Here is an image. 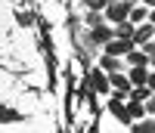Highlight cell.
I'll use <instances>...</instances> for the list:
<instances>
[{"mask_svg":"<svg viewBox=\"0 0 155 133\" xmlns=\"http://www.w3.org/2000/svg\"><path fill=\"white\" fill-rule=\"evenodd\" d=\"M143 6H149V9H155V0H140Z\"/></svg>","mask_w":155,"mask_h":133,"instance_id":"obj_20","label":"cell"},{"mask_svg":"<svg viewBox=\"0 0 155 133\" xmlns=\"http://www.w3.org/2000/svg\"><path fill=\"white\" fill-rule=\"evenodd\" d=\"M137 50H143L149 59H155V44H152V41H149V44H143V47H137Z\"/></svg>","mask_w":155,"mask_h":133,"instance_id":"obj_17","label":"cell"},{"mask_svg":"<svg viewBox=\"0 0 155 133\" xmlns=\"http://www.w3.org/2000/svg\"><path fill=\"white\" fill-rule=\"evenodd\" d=\"M112 77V90L115 93H118V96H124V99H130V93H134V84H130V77H127V74H109Z\"/></svg>","mask_w":155,"mask_h":133,"instance_id":"obj_2","label":"cell"},{"mask_svg":"<svg viewBox=\"0 0 155 133\" xmlns=\"http://www.w3.org/2000/svg\"><path fill=\"white\" fill-rule=\"evenodd\" d=\"M127 115H130V124L143 121V118H146V105H143V102H134V99H127Z\"/></svg>","mask_w":155,"mask_h":133,"instance_id":"obj_9","label":"cell"},{"mask_svg":"<svg viewBox=\"0 0 155 133\" xmlns=\"http://www.w3.org/2000/svg\"><path fill=\"white\" fill-rule=\"evenodd\" d=\"M112 41H115V28H109V25H99V28H93V44H99L102 50H106Z\"/></svg>","mask_w":155,"mask_h":133,"instance_id":"obj_5","label":"cell"},{"mask_svg":"<svg viewBox=\"0 0 155 133\" xmlns=\"http://www.w3.org/2000/svg\"><path fill=\"white\" fill-rule=\"evenodd\" d=\"M118 68H121V59H118V56H102V59H99V71L118 74Z\"/></svg>","mask_w":155,"mask_h":133,"instance_id":"obj_10","label":"cell"},{"mask_svg":"<svg viewBox=\"0 0 155 133\" xmlns=\"http://www.w3.org/2000/svg\"><path fill=\"white\" fill-rule=\"evenodd\" d=\"M149 22H152V25H155V9H152V12H149Z\"/></svg>","mask_w":155,"mask_h":133,"instance_id":"obj_21","label":"cell"},{"mask_svg":"<svg viewBox=\"0 0 155 133\" xmlns=\"http://www.w3.org/2000/svg\"><path fill=\"white\" fill-rule=\"evenodd\" d=\"M134 133H155V118H143L134 124Z\"/></svg>","mask_w":155,"mask_h":133,"instance_id":"obj_15","label":"cell"},{"mask_svg":"<svg viewBox=\"0 0 155 133\" xmlns=\"http://www.w3.org/2000/svg\"><path fill=\"white\" fill-rule=\"evenodd\" d=\"M115 37L118 41H130L134 44V37H137V25L127 19V22H121V25H115Z\"/></svg>","mask_w":155,"mask_h":133,"instance_id":"obj_6","label":"cell"},{"mask_svg":"<svg viewBox=\"0 0 155 133\" xmlns=\"http://www.w3.org/2000/svg\"><path fill=\"white\" fill-rule=\"evenodd\" d=\"M109 3H112V0H84V6H87L90 12H106Z\"/></svg>","mask_w":155,"mask_h":133,"instance_id":"obj_16","label":"cell"},{"mask_svg":"<svg viewBox=\"0 0 155 133\" xmlns=\"http://www.w3.org/2000/svg\"><path fill=\"white\" fill-rule=\"evenodd\" d=\"M149 74H152L149 68H130V71H127V77H130L134 87H146L149 84Z\"/></svg>","mask_w":155,"mask_h":133,"instance_id":"obj_7","label":"cell"},{"mask_svg":"<svg viewBox=\"0 0 155 133\" xmlns=\"http://www.w3.org/2000/svg\"><path fill=\"white\" fill-rule=\"evenodd\" d=\"M90 84H93V90H96V93H109L112 77H109L106 71H93V81H90Z\"/></svg>","mask_w":155,"mask_h":133,"instance_id":"obj_8","label":"cell"},{"mask_svg":"<svg viewBox=\"0 0 155 133\" xmlns=\"http://www.w3.org/2000/svg\"><path fill=\"white\" fill-rule=\"evenodd\" d=\"M109 112L118 118V121H124V124H130V115H127V105H124V96H118L115 93L112 96V102H109Z\"/></svg>","mask_w":155,"mask_h":133,"instance_id":"obj_4","label":"cell"},{"mask_svg":"<svg viewBox=\"0 0 155 133\" xmlns=\"http://www.w3.org/2000/svg\"><path fill=\"white\" fill-rule=\"evenodd\" d=\"M146 87H149V90H152V93H155V71H152V74H149V84H146Z\"/></svg>","mask_w":155,"mask_h":133,"instance_id":"obj_19","label":"cell"},{"mask_svg":"<svg viewBox=\"0 0 155 133\" xmlns=\"http://www.w3.org/2000/svg\"><path fill=\"white\" fill-rule=\"evenodd\" d=\"M134 50H137V44H130V41H118V37H115V41L106 47V56H118V59L124 56V59H127Z\"/></svg>","mask_w":155,"mask_h":133,"instance_id":"obj_3","label":"cell"},{"mask_svg":"<svg viewBox=\"0 0 155 133\" xmlns=\"http://www.w3.org/2000/svg\"><path fill=\"white\" fill-rule=\"evenodd\" d=\"M134 0H112V3H109V9H106V22L112 25V28H115V25H121V22H127V19H130V12H134Z\"/></svg>","mask_w":155,"mask_h":133,"instance_id":"obj_1","label":"cell"},{"mask_svg":"<svg viewBox=\"0 0 155 133\" xmlns=\"http://www.w3.org/2000/svg\"><path fill=\"white\" fill-rule=\"evenodd\" d=\"M149 12H152L149 6H143V3H137V6H134V12H130V22H134L137 28H140V25H146V22H149Z\"/></svg>","mask_w":155,"mask_h":133,"instance_id":"obj_12","label":"cell"},{"mask_svg":"<svg viewBox=\"0 0 155 133\" xmlns=\"http://www.w3.org/2000/svg\"><path fill=\"white\" fill-rule=\"evenodd\" d=\"M127 62H130V68H149V62H152V59L146 56L143 50H134L130 56H127Z\"/></svg>","mask_w":155,"mask_h":133,"instance_id":"obj_13","label":"cell"},{"mask_svg":"<svg viewBox=\"0 0 155 133\" xmlns=\"http://www.w3.org/2000/svg\"><path fill=\"white\" fill-rule=\"evenodd\" d=\"M130 99H134V102H143V105H146V102L152 99V90H149V87H134Z\"/></svg>","mask_w":155,"mask_h":133,"instance_id":"obj_14","label":"cell"},{"mask_svg":"<svg viewBox=\"0 0 155 133\" xmlns=\"http://www.w3.org/2000/svg\"><path fill=\"white\" fill-rule=\"evenodd\" d=\"M146 115H155V93H152V99L146 102Z\"/></svg>","mask_w":155,"mask_h":133,"instance_id":"obj_18","label":"cell"},{"mask_svg":"<svg viewBox=\"0 0 155 133\" xmlns=\"http://www.w3.org/2000/svg\"><path fill=\"white\" fill-rule=\"evenodd\" d=\"M155 34V25L152 22H146V25H140V28H137V37H134V44L137 47H143V44H149V37Z\"/></svg>","mask_w":155,"mask_h":133,"instance_id":"obj_11","label":"cell"}]
</instances>
